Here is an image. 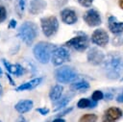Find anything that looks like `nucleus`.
<instances>
[{"label": "nucleus", "mask_w": 123, "mask_h": 122, "mask_svg": "<svg viewBox=\"0 0 123 122\" xmlns=\"http://www.w3.org/2000/svg\"><path fill=\"white\" fill-rule=\"evenodd\" d=\"M97 106V102L93 100H89L87 98H82L79 100L77 107L79 109H86V108H94Z\"/></svg>", "instance_id": "nucleus-19"}, {"label": "nucleus", "mask_w": 123, "mask_h": 122, "mask_svg": "<svg viewBox=\"0 0 123 122\" xmlns=\"http://www.w3.org/2000/svg\"><path fill=\"white\" fill-rule=\"evenodd\" d=\"M2 74H3V72H2V69H1V67H0V77L2 76Z\"/></svg>", "instance_id": "nucleus-37"}, {"label": "nucleus", "mask_w": 123, "mask_h": 122, "mask_svg": "<svg viewBox=\"0 0 123 122\" xmlns=\"http://www.w3.org/2000/svg\"><path fill=\"white\" fill-rule=\"evenodd\" d=\"M108 26L110 31L114 35L123 33V22H119L115 16H110L108 19Z\"/></svg>", "instance_id": "nucleus-12"}, {"label": "nucleus", "mask_w": 123, "mask_h": 122, "mask_svg": "<svg viewBox=\"0 0 123 122\" xmlns=\"http://www.w3.org/2000/svg\"><path fill=\"white\" fill-rule=\"evenodd\" d=\"M0 122H2V121H0Z\"/></svg>", "instance_id": "nucleus-39"}, {"label": "nucleus", "mask_w": 123, "mask_h": 122, "mask_svg": "<svg viewBox=\"0 0 123 122\" xmlns=\"http://www.w3.org/2000/svg\"><path fill=\"white\" fill-rule=\"evenodd\" d=\"M55 78L59 83L67 84L73 82L77 78V73L75 70L69 66H61L55 71Z\"/></svg>", "instance_id": "nucleus-4"}, {"label": "nucleus", "mask_w": 123, "mask_h": 122, "mask_svg": "<svg viewBox=\"0 0 123 122\" xmlns=\"http://www.w3.org/2000/svg\"><path fill=\"white\" fill-rule=\"evenodd\" d=\"M62 90H63V88H62V86L61 85H54V86L51 88L50 92H49V97H50V99H51L52 101H57L58 99H60V97H61V95H62Z\"/></svg>", "instance_id": "nucleus-18"}, {"label": "nucleus", "mask_w": 123, "mask_h": 122, "mask_svg": "<svg viewBox=\"0 0 123 122\" xmlns=\"http://www.w3.org/2000/svg\"><path fill=\"white\" fill-rule=\"evenodd\" d=\"M65 45L68 46V47L73 48L74 50L83 52L87 48L88 40H87L86 36H77L75 37H72L68 41H66Z\"/></svg>", "instance_id": "nucleus-6"}, {"label": "nucleus", "mask_w": 123, "mask_h": 122, "mask_svg": "<svg viewBox=\"0 0 123 122\" xmlns=\"http://www.w3.org/2000/svg\"><path fill=\"white\" fill-rule=\"evenodd\" d=\"M97 115L94 113H86L79 119V122H96L97 121Z\"/></svg>", "instance_id": "nucleus-21"}, {"label": "nucleus", "mask_w": 123, "mask_h": 122, "mask_svg": "<svg viewBox=\"0 0 123 122\" xmlns=\"http://www.w3.org/2000/svg\"><path fill=\"white\" fill-rule=\"evenodd\" d=\"M17 34L24 43L31 45L38 35L37 25L32 21H26L19 27Z\"/></svg>", "instance_id": "nucleus-2"}, {"label": "nucleus", "mask_w": 123, "mask_h": 122, "mask_svg": "<svg viewBox=\"0 0 123 122\" xmlns=\"http://www.w3.org/2000/svg\"><path fill=\"white\" fill-rule=\"evenodd\" d=\"M40 24L42 32L46 37H51L55 35L59 28V21L56 16L42 17L40 19Z\"/></svg>", "instance_id": "nucleus-5"}, {"label": "nucleus", "mask_w": 123, "mask_h": 122, "mask_svg": "<svg viewBox=\"0 0 123 122\" xmlns=\"http://www.w3.org/2000/svg\"><path fill=\"white\" fill-rule=\"evenodd\" d=\"M46 8V2L44 0H31L30 1V7L29 12L32 14H37L43 12V10Z\"/></svg>", "instance_id": "nucleus-14"}, {"label": "nucleus", "mask_w": 123, "mask_h": 122, "mask_svg": "<svg viewBox=\"0 0 123 122\" xmlns=\"http://www.w3.org/2000/svg\"><path fill=\"white\" fill-rule=\"evenodd\" d=\"M78 2L80 3V5H82L83 7H86V8H88L92 5V2L93 0H78Z\"/></svg>", "instance_id": "nucleus-26"}, {"label": "nucleus", "mask_w": 123, "mask_h": 122, "mask_svg": "<svg viewBox=\"0 0 123 122\" xmlns=\"http://www.w3.org/2000/svg\"><path fill=\"white\" fill-rule=\"evenodd\" d=\"M37 111H38L42 115H46L49 112V110L47 108H39V109H37Z\"/></svg>", "instance_id": "nucleus-27"}, {"label": "nucleus", "mask_w": 123, "mask_h": 122, "mask_svg": "<svg viewBox=\"0 0 123 122\" xmlns=\"http://www.w3.org/2000/svg\"><path fill=\"white\" fill-rule=\"evenodd\" d=\"M7 77H8V79H9V81H10V82H11V85H15V84H14V82H13V81H12V78H11V76H10V75H9V74H7Z\"/></svg>", "instance_id": "nucleus-33"}, {"label": "nucleus", "mask_w": 123, "mask_h": 122, "mask_svg": "<svg viewBox=\"0 0 123 122\" xmlns=\"http://www.w3.org/2000/svg\"><path fill=\"white\" fill-rule=\"evenodd\" d=\"M105 59V56L102 51H100L97 48H91L87 53V61L89 63L93 65H98L103 62Z\"/></svg>", "instance_id": "nucleus-11"}, {"label": "nucleus", "mask_w": 123, "mask_h": 122, "mask_svg": "<svg viewBox=\"0 0 123 122\" xmlns=\"http://www.w3.org/2000/svg\"><path fill=\"white\" fill-rule=\"evenodd\" d=\"M88 87H89V84L87 82H86V81L73 83L71 85V88L75 89V90H85V89H87Z\"/></svg>", "instance_id": "nucleus-20"}, {"label": "nucleus", "mask_w": 123, "mask_h": 122, "mask_svg": "<svg viewBox=\"0 0 123 122\" xmlns=\"http://www.w3.org/2000/svg\"><path fill=\"white\" fill-rule=\"evenodd\" d=\"M103 97H104V94H103V92H102V91H100V90H95V91L92 93L91 100H93V101L97 102V101H99V100L103 99Z\"/></svg>", "instance_id": "nucleus-22"}, {"label": "nucleus", "mask_w": 123, "mask_h": 122, "mask_svg": "<svg viewBox=\"0 0 123 122\" xmlns=\"http://www.w3.org/2000/svg\"><path fill=\"white\" fill-rule=\"evenodd\" d=\"M92 43L104 47L109 42V35L104 29H96L91 35Z\"/></svg>", "instance_id": "nucleus-9"}, {"label": "nucleus", "mask_w": 123, "mask_h": 122, "mask_svg": "<svg viewBox=\"0 0 123 122\" xmlns=\"http://www.w3.org/2000/svg\"><path fill=\"white\" fill-rule=\"evenodd\" d=\"M56 49L54 44H51L49 42L40 41L37 43L34 47V56L35 58L41 63H47L52 57L53 51Z\"/></svg>", "instance_id": "nucleus-3"}, {"label": "nucleus", "mask_w": 123, "mask_h": 122, "mask_svg": "<svg viewBox=\"0 0 123 122\" xmlns=\"http://www.w3.org/2000/svg\"><path fill=\"white\" fill-rule=\"evenodd\" d=\"M103 68L110 79H117L123 72V57L117 52L107 55L103 61Z\"/></svg>", "instance_id": "nucleus-1"}, {"label": "nucleus", "mask_w": 123, "mask_h": 122, "mask_svg": "<svg viewBox=\"0 0 123 122\" xmlns=\"http://www.w3.org/2000/svg\"><path fill=\"white\" fill-rule=\"evenodd\" d=\"M1 94H2V85H0V96H1Z\"/></svg>", "instance_id": "nucleus-36"}, {"label": "nucleus", "mask_w": 123, "mask_h": 122, "mask_svg": "<svg viewBox=\"0 0 123 122\" xmlns=\"http://www.w3.org/2000/svg\"><path fill=\"white\" fill-rule=\"evenodd\" d=\"M123 115V111L117 107H111L105 110L102 122H116Z\"/></svg>", "instance_id": "nucleus-8"}, {"label": "nucleus", "mask_w": 123, "mask_h": 122, "mask_svg": "<svg viewBox=\"0 0 123 122\" xmlns=\"http://www.w3.org/2000/svg\"><path fill=\"white\" fill-rule=\"evenodd\" d=\"M72 110V108H70V109H67V110H63L62 112H60V114H59V116L61 117V116H62V115H65L66 113H68L69 111H71Z\"/></svg>", "instance_id": "nucleus-30"}, {"label": "nucleus", "mask_w": 123, "mask_h": 122, "mask_svg": "<svg viewBox=\"0 0 123 122\" xmlns=\"http://www.w3.org/2000/svg\"><path fill=\"white\" fill-rule=\"evenodd\" d=\"M123 43V37H116L112 39V44L115 46H119Z\"/></svg>", "instance_id": "nucleus-25"}, {"label": "nucleus", "mask_w": 123, "mask_h": 122, "mask_svg": "<svg viewBox=\"0 0 123 122\" xmlns=\"http://www.w3.org/2000/svg\"><path fill=\"white\" fill-rule=\"evenodd\" d=\"M85 22L90 26V27H95L101 24V17L99 12L94 10V9H90L88 11H86L83 16Z\"/></svg>", "instance_id": "nucleus-10"}, {"label": "nucleus", "mask_w": 123, "mask_h": 122, "mask_svg": "<svg viewBox=\"0 0 123 122\" xmlns=\"http://www.w3.org/2000/svg\"><path fill=\"white\" fill-rule=\"evenodd\" d=\"M118 5H119V7L123 10V0H119V1H118Z\"/></svg>", "instance_id": "nucleus-35"}, {"label": "nucleus", "mask_w": 123, "mask_h": 122, "mask_svg": "<svg viewBox=\"0 0 123 122\" xmlns=\"http://www.w3.org/2000/svg\"><path fill=\"white\" fill-rule=\"evenodd\" d=\"M14 108L19 113H25L33 108V101H31V100H21L14 106Z\"/></svg>", "instance_id": "nucleus-17"}, {"label": "nucleus", "mask_w": 123, "mask_h": 122, "mask_svg": "<svg viewBox=\"0 0 123 122\" xmlns=\"http://www.w3.org/2000/svg\"><path fill=\"white\" fill-rule=\"evenodd\" d=\"M7 17V11L5 9V7L0 6V23H2Z\"/></svg>", "instance_id": "nucleus-24"}, {"label": "nucleus", "mask_w": 123, "mask_h": 122, "mask_svg": "<svg viewBox=\"0 0 123 122\" xmlns=\"http://www.w3.org/2000/svg\"><path fill=\"white\" fill-rule=\"evenodd\" d=\"M41 82H42V78H35V79H33V80L29 81V82H26V83L20 85L15 89H16V91H23V90L33 89L36 86H37Z\"/></svg>", "instance_id": "nucleus-15"}, {"label": "nucleus", "mask_w": 123, "mask_h": 122, "mask_svg": "<svg viewBox=\"0 0 123 122\" xmlns=\"http://www.w3.org/2000/svg\"><path fill=\"white\" fill-rule=\"evenodd\" d=\"M17 122H27V121H26V119H25L22 115H20V116L18 117V119H17Z\"/></svg>", "instance_id": "nucleus-32"}, {"label": "nucleus", "mask_w": 123, "mask_h": 122, "mask_svg": "<svg viewBox=\"0 0 123 122\" xmlns=\"http://www.w3.org/2000/svg\"><path fill=\"white\" fill-rule=\"evenodd\" d=\"M16 26V21L14 19H12L10 21V24H9V28H14Z\"/></svg>", "instance_id": "nucleus-29"}, {"label": "nucleus", "mask_w": 123, "mask_h": 122, "mask_svg": "<svg viewBox=\"0 0 123 122\" xmlns=\"http://www.w3.org/2000/svg\"><path fill=\"white\" fill-rule=\"evenodd\" d=\"M61 17L62 22L69 25L74 24L75 22H77V19H78L76 12L71 9H63L61 12Z\"/></svg>", "instance_id": "nucleus-13"}, {"label": "nucleus", "mask_w": 123, "mask_h": 122, "mask_svg": "<svg viewBox=\"0 0 123 122\" xmlns=\"http://www.w3.org/2000/svg\"><path fill=\"white\" fill-rule=\"evenodd\" d=\"M122 80H123V78H122Z\"/></svg>", "instance_id": "nucleus-38"}, {"label": "nucleus", "mask_w": 123, "mask_h": 122, "mask_svg": "<svg viewBox=\"0 0 123 122\" xmlns=\"http://www.w3.org/2000/svg\"><path fill=\"white\" fill-rule=\"evenodd\" d=\"M53 122H65V120H63L61 117H59V118H56L55 120H53Z\"/></svg>", "instance_id": "nucleus-34"}, {"label": "nucleus", "mask_w": 123, "mask_h": 122, "mask_svg": "<svg viewBox=\"0 0 123 122\" xmlns=\"http://www.w3.org/2000/svg\"><path fill=\"white\" fill-rule=\"evenodd\" d=\"M51 60L54 65L59 66L69 60V53L64 47H56L52 53Z\"/></svg>", "instance_id": "nucleus-7"}, {"label": "nucleus", "mask_w": 123, "mask_h": 122, "mask_svg": "<svg viewBox=\"0 0 123 122\" xmlns=\"http://www.w3.org/2000/svg\"><path fill=\"white\" fill-rule=\"evenodd\" d=\"M3 61V64L4 66L6 67V69L10 72V73H12L14 74L15 76H20L21 74L24 73V69L23 67L20 65V64H11L10 62H8L6 60H2Z\"/></svg>", "instance_id": "nucleus-16"}, {"label": "nucleus", "mask_w": 123, "mask_h": 122, "mask_svg": "<svg viewBox=\"0 0 123 122\" xmlns=\"http://www.w3.org/2000/svg\"><path fill=\"white\" fill-rule=\"evenodd\" d=\"M68 102H69V97H68V98H67V97H64V98L61 99V101H60V102L57 104V106H56L57 108H56L54 110L56 111V110H58L62 109V107H64V106H65V105H66Z\"/></svg>", "instance_id": "nucleus-23"}, {"label": "nucleus", "mask_w": 123, "mask_h": 122, "mask_svg": "<svg viewBox=\"0 0 123 122\" xmlns=\"http://www.w3.org/2000/svg\"><path fill=\"white\" fill-rule=\"evenodd\" d=\"M18 6H19L20 11H21V12H23V11H24V7H25V0H19Z\"/></svg>", "instance_id": "nucleus-28"}, {"label": "nucleus", "mask_w": 123, "mask_h": 122, "mask_svg": "<svg viewBox=\"0 0 123 122\" xmlns=\"http://www.w3.org/2000/svg\"><path fill=\"white\" fill-rule=\"evenodd\" d=\"M116 101H117V102H119V103H123V94L118 95V96H117V98H116Z\"/></svg>", "instance_id": "nucleus-31"}]
</instances>
